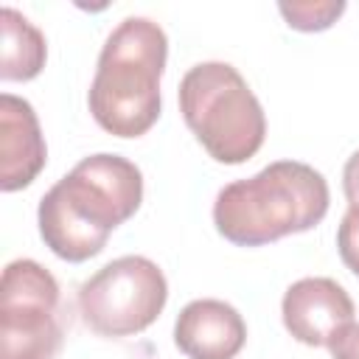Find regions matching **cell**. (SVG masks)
<instances>
[{
    "mask_svg": "<svg viewBox=\"0 0 359 359\" xmlns=\"http://www.w3.org/2000/svg\"><path fill=\"white\" fill-rule=\"evenodd\" d=\"M143 174L121 154H90L45 191L36 224L45 247L70 264H81L107 247L115 227L137 213Z\"/></svg>",
    "mask_w": 359,
    "mask_h": 359,
    "instance_id": "6da1fadb",
    "label": "cell"
},
{
    "mask_svg": "<svg viewBox=\"0 0 359 359\" xmlns=\"http://www.w3.org/2000/svg\"><path fill=\"white\" fill-rule=\"evenodd\" d=\"M328 202V182L317 168L300 160H275L216 194L213 224L236 247H264L317 227Z\"/></svg>",
    "mask_w": 359,
    "mask_h": 359,
    "instance_id": "7a4b0ae2",
    "label": "cell"
},
{
    "mask_svg": "<svg viewBox=\"0 0 359 359\" xmlns=\"http://www.w3.org/2000/svg\"><path fill=\"white\" fill-rule=\"evenodd\" d=\"M168 36L149 17H126L107 36L87 107L95 123L115 137H140L160 118V79L165 73Z\"/></svg>",
    "mask_w": 359,
    "mask_h": 359,
    "instance_id": "3957f363",
    "label": "cell"
},
{
    "mask_svg": "<svg viewBox=\"0 0 359 359\" xmlns=\"http://www.w3.org/2000/svg\"><path fill=\"white\" fill-rule=\"evenodd\" d=\"M177 98L188 129L216 163H247L264 146V107L230 62L194 65L182 76Z\"/></svg>",
    "mask_w": 359,
    "mask_h": 359,
    "instance_id": "277c9868",
    "label": "cell"
},
{
    "mask_svg": "<svg viewBox=\"0 0 359 359\" xmlns=\"http://www.w3.org/2000/svg\"><path fill=\"white\" fill-rule=\"evenodd\" d=\"M165 275L146 255H121L79 286L84 325L109 339L146 331L165 309Z\"/></svg>",
    "mask_w": 359,
    "mask_h": 359,
    "instance_id": "5b68a950",
    "label": "cell"
},
{
    "mask_svg": "<svg viewBox=\"0 0 359 359\" xmlns=\"http://www.w3.org/2000/svg\"><path fill=\"white\" fill-rule=\"evenodd\" d=\"M62 339L56 278L34 258L6 264L0 278V359H56Z\"/></svg>",
    "mask_w": 359,
    "mask_h": 359,
    "instance_id": "8992f818",
    "label": "cell"
},
{
    "mask_svg": "<svg viewBox=\"0 0 359 359\" xmlns=\"http://www.w3.org/2000/svg\"><path fill=\"white\" fill-rule=\"evenodd\" d=\"M353 300L334 278H300L294 280L280 303L286 331L311 348H328V342L353 323Z\"/></svg>",
    "mask_w": 359,
    "mask_h": 359,
    "instance_id": "52a82bcc",
    "label": "cell"
},
{
    "mask_svg": "<svg viewBox=\"0 0 359 359\" xmlns=\"http://www.w3.org/2000/svg\"><path fill=\"white\" fill-rule=\"evenodd\" d=\"M247 342V323L224 300H191L174 323V345L188 359H236Z\"/></svg>",
    "mask_w": 359,
    "mask_h": 359,
    "instance_id": "ba28073f",
    "label": "cell"
},
{
    "mask_svg": "<svg viewBox=\"0 0 359 359\" xmlns=\"http://www.w3.org/2000/svg\"><path fill=\"white\" fill-rule=\"evenodd\" d=\"M48 146L34 107L14 95H0V188L6 194L28 188L45 168Z\"/></svg>",
    "mask_w": 359,
    "mask_h": 359,
    "instance_id": "9c48e42d",
    "label": "cell"
},
{
    "mask_svg": "<svg viewBox=\"0 0 359 359\" xmlns=\"http://www.w3.org/2000/svg\"><path fill=\"white\" fill-rule=\"evenodd\" d=\"M0 79L3 81H31L42 73L48 59L45 34L17 8H0Z\"/></svg>",
    "mask_w": 359,
    "mask_h": 359,
    "instance_id": "30bf717a",
    "label": "cell"
},
{
    "mask_svg": "<svg viewBox=\"0 0 359 359\" xmlns=\"http://www.w3.org/2000/svg\"><path fill=\"white\" fill-rule=\"evenodd\" d=\"M278 11L283 14L286 25L294 31H325L331 28L342 11H345V0H292V3H278Z\"/></svg>",
    "mask_w": 359,
    "mask_h": 359,
    "instance_id": "8fae6325",
    "label": "cell"
},
{
    "mask_svg": "<svg viewBox=\"0 0 359 359\" xmlns=\"http://www.w3.org/2000/svg\"><path fill=\"white\" fill-rule=\"evenodd\" d=\"M337 250L342 264L359 278V208H348L337 227Z\"/></svg>",
    "mask_w": 359,
    "mask_h": 359,
    "instance_id": "7c38bea8",
    "label": "cell"
},
{
    "mask_svg": "<svg viewBox=\"0 0 359 359\" xmlns=\"http://www.w3.org/2000/svg\"><path fill=\"white\" fill-rule=\"evenodd\" d=\"M331 359H359V323L345 325L331 342H328Z\"/></svg>",
    "mask_w": 359,
    "mask_h": 359,
    "instance_id": "4fadbf2b",
    "label": "cell"
},
{
    "mask_svg": "<svg viewBox=\"0 0 359 359\" xmlns=\"http://www.w3.org/2000/svg\"><path fill=\"white\" fill-rule=\"evenodd\" d=\"M342 191H345L348 208H359V149L348 157L342 168Z\"/></svg>",
    "mask_w": 359,
    "mask_h": 359,
    "instance_id": "5bb4252c",
    "label": "cell"
}]
</instances>
